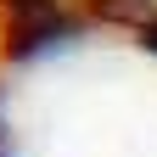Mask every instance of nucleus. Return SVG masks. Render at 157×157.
Returning a JSON list of instances; mask_svg holds the SVG:
<instances>
[{
  "label": "nucleus",
  "instance_id": "nucleus-1",
  "mask_svg": "<svg viewBox=\"0 0 157 157\" xmlns=\"http://www.w3.org/2000/svg\"><path fill=\"white\" fill-rule=\"evenodd\" d=\"M0 39H6V56H39L73 39V17L56 0H0Z\"/></svg>",
  "mask_w": 157,
  "mask_h": 157
},
{
  "label": "nucleus",
  "instance_id": "nucleus-2",
  "mask_svg": "<svg viewBox=\"0 0 157 157\" xmlns=\"http://www.w3.org/2000/svg\"><path fill=\"white\" fill-rule=\"evenodd\" d=\"M140 45H151V51H157V23H146V28H140Z\"/></svg>",
  "mask_w": 157,
  "mask_h": 157
}]
</instances>
